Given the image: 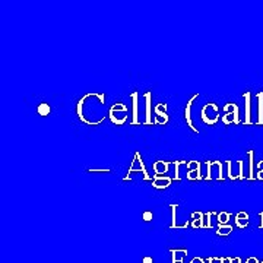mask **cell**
<instances>
[{"mask_svg":"<svg viewBox=\"0 0 263 263\" xmlns=\"http://www.w3.org/2000/svg\"><path fill=\"white\" fill-rule=\"evenodd\" d=\"M187 167V174L186 177L187 180H202V174H200V168H202V164L199 161H189L186 164Z\"/></svg>","mask_w":263,"mask_h":263,"instance_id":"cell-1","label":"cell"},{"mask_svg":"<svg viewBox=\"0 0 263 263\" xmlns=\"http://www.w3.org/2000/svg\"><path fill=\"white\" fill-rule=\"evenodd\" d=\"M110 111H114V113H116V111H122V113L126 114L127 113V108H126V105H123L122 103H116L113 107H111Z\"/></svg>","mask_w":263,"mask_h":263,"instance_id":"cell-16","label":"cell"},{"mask_svg":"<svg viewBox=\"0 0 263 263\" xmlns=\"http://www.w3.org/2000/svg\"><path fill=\"white\" fill-rule=\"evenodd\" d=\"M154 113H155V124H165V123L168 122V114H167V104L165 103H161L158 104L157 107H155V110H154Z\"/></svg>","mask_w":263,"mask_h":263,"instance_id":"cell-2","label":"cell"},{"mask_svg":"<svg viewBox=\"0 0 263 263\" xmlns=\"http://www.w3.org/2000/svg\"><path fill=\"white\" fill-rule=\"evenodd\" d=\"M233 230V227H230V226H227V227H221L219 230H218V234H230V231Z\"/></svg>","mask_w":263,"mask_h":263,"instance_id":"cell-26","label":"cell"},{"mask_svg":"<svg viewBox=\"0 0 263 263\" xmlns=\"http://www.w3.org/2000/svg\"><path fill=\"white\" fill-rule=\"evenodd\" d=\"M243 98H245V108H246V120H245V124H252V120H250V104H252V101H250V98H252V94L247 91V92H245L243 94Z\"/></svg>","mask_w":263,"mask_h":263,"instance_id":"cell-7","label":"cell"},{"mask_svg":"<svg viewBox=\"0 0 263 263\" xmlns=\"http://www.w3.org/2000/svg\"><path fill=\"white\" fill-rule=\"evenodd\" d=\"M260 218H262V224H260V227L263 228V212H260Z\"/></svg>","mask_w":263,"mask_h":263,"instance_id":"cell-31","label":"cell"},{"mask_svg":"<svg viewBox=\"0 0 263 263\" xmlns=\"http://www.w3.org/2000/svg\"><path fill=\"white\" fill-rule=\"evenodd\" d=\"M37 113L40 114L41 117H47L48 114L51 113V108H50V105H48L47 103H41V104H38Z\"/></svg>","mask_w":263,"mask_h":263,"instance_id":"cell-13","label":"cell"},{"mask_svg":"<svg viewBox=\"0 0 263 263\" xmlns=\"http://www.w3.org/2000/svg\"><path fill=\"white\" fill-rule=\"evenodd\" d=\"M142 218H143V221L149 222V221L154 219V214H152L151 211H145V212H143V215H142Z\"/></svg>","mask_w":263,"mask_h":263,"instance_id":"cell-25","label":"cell"},{"mask_svg":"<svg viewBox=\"0 0 263 263\" xmlns=\"http://www.w3.org/2000/svg\"><path fill=\"white\" fill-rule=\"evenodd\" d=\"M173 180L165 176H158L154 174V180H152V187L154 189H168Z\"/></svg>","mask_w":263,"mask_h":263,"instance_id":"cell-3","label":"cell"},{"mask_svg":"<svg viewBox=\"0 0 263 263\" xmlns=\"http://www.w3.org/2000/svg\"><path fill=\"white\" fill-rule=\"evenodd\" d=\"M88 173H111V170H88Z\"/></svg>","mask_w":263,"mask_h":263,"instance_id":"cell-28","label":"cell"},{"mask_svg":"<svg viewBox=\"0 0 263 263\" xmlns=\"http://www.w3.org/2000/svg\"><path fill=\"white\" fill-rule=\"evenodd\" d=\"M243 167H245V161H238V173H240V174H238V177H237V179H240V180L246 179L245 174H243V173H245Z\"/></svg>","mask_w":263,"mask_h":263,"instance_id":"cell-22","label":"cell"},{"mask_svg":"<svg viewBox=\"0 0 263 263\" xmlns=\"http://www.w3.org/2000/svg\"><path fill=\"white\" fill-rule=\"evenodd\" d=\"M132 101H133V110H132V116H133V120H132V124L136 126L138 124V92H133L130 95Z\"/></svg>","mask_w":263,"mask_h":263,"instance_id":"cell-11","label":"cell"},{"mask_svg":"<svg viewBox=\"0 0 263 263\" xmlns=\"http://www.w3.org/2000/svg\"><path fill=\"white\" fill-rule=\"evenodd\" d=\"M214 162H215V161H206L208 173H206V177H205V180H211V179H212V176H211V168H212Z\"/></svg>","mask_w":263,"mask_h":263,"instance_id":"cell-24","label":"cell"},{"mask_svg":"<svg viewBox=\"0 0 263 263\" xmlns=\"http://www.w3.org/2000/svg\"><path fill=\"white\" fill-rule=\"evenodd\" d=\"M249 155V180H254L256 176H254V160H253V151H249L247 152Z\"/></svg>","mask_w":263,"mask_h":263,"instance_id":"cell-12","label":"cell"},{"mask_svg":"<svg viewBox=\"0 0 263 263\" xmlns=\"http://www.w3.org/2000/svg\"><path fill=\"white\" fill-rule=\"evenodd\" d=\"M183 164H187V161H174V165H176V176H174V179L180 181V174H179V167L180 165H183Z\"/></svg>","mask_w":263,"mask_h":263,"instance_id":"cell-20","label":"cell"},{"mask_svg":"<svg viewBox=\"0 0 263 263\" xmlns=\"http://www.w3.org/2000/svg\"><path fill=\"white\" fill-rule=\"evenodd\" d=\"M227 167H228V179L235 180V176H233V171H231V161H227Z\"/></svg>","mask_w":263,"mask_h":263,"instance_id":"cell-27","label":"cell"},{"mask_svg":"<svg viewBox=\"0 0 263 263\" xmlns=\"http://www.w3.org/2000/svg\"><path fill=\"white\" fill-rule=\"evenodd\" d=\"M92 94H86L85 97H82L79 101H78V105H76V113H78V117H79V120H82L84 123H86V124H89L91 126V123L88 122L86 119L84 117V113H82V108H84V103H85V100H88L89 97H91Z\"/></svg>","mask_w":263,"mask_h":263,"instance_id":"cell-8","label":"cell"},{"mask_svg":"<svg viewBox=\"0 0 263 263\" xmlns=\"http://www.w3.org/2000/svg\"><path fill=\"white\" fill-rule=\"evenodd\" d=\"M108 114H110V120H111L116 126H123V124L126 123V120H127V117H124V119H117L114 114L111 113H108Z\"/></svg>","mask_w":263,"mask_h":263,"instance_id":"cell-17","label":"cell"},{"mask_svg":"<svg viewBox=\"0 0 263 263\" xmlns=\"http://www.w3.org/2000/svg\"><path fill=\"white\" fill-rule=\"evenodd\" d=\"M170 208H171V211H173V224H171V227L174 228V227H177V224H176V211H177L179 205H177V203H171Z\"/></svg>","mask_w":263,"mask_h":263,"instance_id":"cell-21","label":"cell"},{"mask_svg":"<svg viewBox=\"0 0 263 263\" xmlns=\"http://www.w3.org/2000/svg\"><path fill=\"white\" fill-rule=\"evenodd\" d=\"M257 180H263V161L257 162Z\"/></svg>","mask_w":263,"mask_h":263,"instance_id":"cell-23","label":"cell"},{"mask_svg":"<svg viewBox=\"0 0 263 263\" xmlns=\"http://www.w3.org/2000/svg\"><path fill=\"white\" fill-rule=\"evenodd\" d=\"M238 110V107H237V104L235 103H228L224 107V113H234V111H237Z\"/></svg>","mask_w":263,"mask_h":263,"instance_id":"cell-18","label":"cell"},{"mask_svg":"<svg viewBox=\"0 0 263 263\" xmlns=\"http://www.w3.org/2000/svg\"><path fill=\"white\" fill-rule=\"evenodd\" d=\"M192 218L195 219L193 222V227L197 228V227H203V214L202 212H193L192 214Z\"/></svg>","mask_w":263,"mask_h":263,"instance_id":"cell-15","label":"cell"},{"mask_svg":"<svg viewBox=\"0 0 263 263\" xmlns=\"http://www.w3.org/2000/svg\"><path fill=\"white\" fill-rule=\"evenodd\" d=\"M143 263H152V259H151V257H145V259H143Z\"/></svg>","mask_w":263,"mask_h":263,"instance_id":"cell-30","label":"cell"},{"mask_svg":"<svg viewBox=\"0 0 263 263\" xmlns=\"http://www.w3.org/2000/svg\"><path fill=\"white\" fill-rule=\"evenodd\" d=\"M152 92H146L145 94V103H146V119H145V126H151V124H155V122H152V111H151V104H152Z\"/></svg>","mask_w":263,"mask_h":263,"instance_id":"cell-6","label":"cell"},{"mask_svg":"<svg viewBox=\"0 0 263 263\" xmlns=\"http://www.w3.org/2000/svg\"><path fill=\"white\" fill-rule=\"evenodd\" d=\"M197 97H199V94H195L190 100L187 101V105H186V110H184V117H186V122H187V126L192 129L193 132H196V133H199V130H197L196 127L193 126V122H192V114H190V108H192V104H193V101L196 100Z\"/></svg>","mask_w":263,"mask_h":263,"instance_id":"cell-5","label":"cell"},{"mask_svg":"<svg viewBox=\"0 0 263 263\" xmlns=\"http://www.w3.org/2000/svg\"><path fill=\"white\" fill-rule=\"evenodd\" d=\"M230 216H231V214H227V212L218 214V221H219V224H226L227 221L230 219Z\"/></svg>","mask_w":263,"mask_h":263,"instance_id":"cell-19","label":"cell"},{"mask_svg":"<svg viewBox=\"0 0 263 263\" xmlns=\"http://www.w3.org/2000/svg\"><path fill=\"white\" fill-rule=\"evenodd\" d=\"M170 164H174V161H155L152 164L154 167V174H158V176H164L165 173H168Z\"/></svg>","mask_w":263,"mask_h":263,"instance_id":"cell-4","label":"cell"},{"mask_svg":"<svg viewBox=\"0 0 263 263\" xmlns=\"http://www.w3.org/2000/svg\"><path fill=\"white\" fill-rule=\"evenodd\" d=\"M97 98L100 100V104H101V105L105 103V94H97Z\"/></svg>","mask_w":263,"mask_h":263,"instance_id":"cell-29","label":"cell"},{"mask_svg":"<svg viewBox=\"0 0 263 263\" xmlns=\"http://www.w3.org/2000/svg\"><path fill=\"white\" fill-rule=\"evenodd\" d=\"M257 124L263 126V92H257Z\"/></svg>","mask_w":263,"mask_h":263,"instance_id":"cell-10","label":"cell"},{"mask_svg":"<svg viewBox=\"0 0 263 263\" xmlns=\"http://www.w3.org/2000/svg\"><path fill=\"white\" fill-rule=\"evenodd\" d=\"M234 221L238 228H245V227L249 226V214H246V212H238V214L235 215Z\"/></svg>","mask_w":263,"mask_h":263,"instance_id":"cell-9","label":"cell"},{"mask_svg":"<svg viewBox=\"0 0 263 263\" xmlns=\"http://www.w3.org/2000/svg\"><path fill=\"white\" fill-rule=\"evenodd\" d=\"M135 158H136V161L141 164V171L143 173V179L151 180L149 174H148V171H146V167H145V164H143V160H142L141 154H139V152H136V154H135Z\"/></svg>","mask_w":263,"mask_h":263,"instance_id":"cell-14","label":"cell"}]
</instances>
